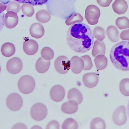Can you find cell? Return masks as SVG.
I'll return each instance as SVG.
<instances>
[{
  "label": "cell",
  "mask_w": 129,
  "mask_h": 129,
  "mask_svg": "<svg viewBox=\"0 0 129 129\" xmlns=\"http://www.w3.org/2000/svg\"><path fill=\"white\" fill-rule=\"evenodd\" d=\"M120 37L122 40H128L129 41V29L123 31L120 33Z\"/></svg>",
  "instance_id": "f35d334b"
},
{
  "label": "cell",
  "mask_w": 129,
  "mask_h": 129,
  "mask_svg": "<svg viewBox=\"0 0 129 129\" xmlns=\"http://www.w3.org/2000/svg\"><path fill=\"white\" fill-rule=\"evenodd\" d=\"M68 98L69 100H74L79 105L82 101L83 95L77 89L72 88L68 91Z\"/></svg>",
  "instance_id": "603a6c76"
},
{
  "label": "cell",
  "mask_w": 129,
  "mask_h": 129,
  "mask_svg": "<svg viewBox=\"0 0 129 129\" xmlns=\"http://www.w3.org/2000/svg\"><path fill=\"white\" fill-rule=\"evenodd\" d=\"M94 37L99 41H102L106 37V32L103 28L97 27L94 29L93 32Z\"/></svg>",
  "instance_id": "4dcf8cb0"
},
{
  "label": "cell",
  "mask_w": 129,
  "mask_h": 129,
  "mask_svg": "<svg viewBox=\"0 0 129 129\" xmlns=\"http://www.w3.org/2000/svg\"><path fill=\"white\" fill-rule=\"evenodd\" d=\"M36 19L41 23H45L48 22L50 20L51 15L49 12L46 10H42L39 11L36 13Z\"/></svg>",
  "instance_id": "d4e9b609"
},
{
  "label": "cell",
  "mask_w": 129,
  "mask_h": 129,
  "mask_svg": "<svg viewBox=\"0 0 129 129\" xmlns=\"http://www.w3.org/2000/svg\"><path fill=\"white\" fill-rule=\"evenodd\" d=\"M18 86L19 90L21 92L24 94H28L34 90L35 82L31 76L24 75L19 80Z\"/></svg>",
  "instance_id": "277c9868"
},
{
  "label": "cell",
  "mask_w": 129,
  "mask_h": 129,
  "mask_svg": "<svg viewBox=\"0 0 129 129\" xmlns=\"http://www.w3.org/2000/svg\"><path fill=\"white\" fill-rule=\"evenodd\" d=\"M7 11H12L18 13L20 9L21 6L19 2L16 1H11L7 4Z\"/></svg>",
  "instance_id": "d6a6232c"
},
{
  "label": "cell",
  "mask_w": 129,
  "mask_h": 129,
  "mask_svg": "<svg viewBox=\"0 0 129 129\" xmlns=\"http://www.w3.org/2000/svg\"><path fill=\"white\" fill-rule=\"evenodd\" d=\"M105 50L106 47L104 42L97 40L94 42L92 54L94 57L100 55H105Z\"/></svg>",
  "instance_id": "d6986e66"
},
{
  "label": "cell",
  "mask_w": 129,
  "mask_h": 129,
  "mask_svg": "<svg viewBox=\"0 0 129 129\" xmlns=\"http://www.w3.org/2000/svg\"><path fill=\"white\" fill-rule=\"evenodd\" d=\"M107 33L108 38L113 42H117L119 39V33L114 26L111 25L108 27L107 29Z\"/></svg>",
  "instance_id": "7402d4cb"
},
{
  "label": "cell",
  "mask_w": 129,
  "mask_h": 129,
  "mask_svg": "<svg viewBox=\"0 0 129 129\" xmlns=\"http://www.w3.org/2000/svg\"><path fill=\"white\" fill-rule=\"evenodd\" d=\"M20 4L28 3L32 5H41L47 3L48 0H14Z\"/></svg>",
  "instance_id": "d590c367"
},
{
  "label": "cell",
  "mask_w": 129,
  "mask_h": 129,
  "mask_svg": "<svg viewBox=\"0 0 129 129\" xmlns=\"http://www.w3.org/2000/svg\"><path fill=\"white\" fill-rule=\"evenodd\" d=\"M86 19L87 20L88 23L91 25H94L98 23V22L99 19L96 20H92L90 19L89 18H88L87 17L85 16Z\"/></svg>",
  "instance_id": "b9f144b4"
},
{
  "label": "cell",
  "mask_w": 129,
  "mask_h": 129,
  "mask_svg": "<svg viewBox=\"0 0 129 129\" xmlns=\"http://www.w3.org/2000/svg\"><path fill=\"white\" fill-rule=\"evenodd\" d=\"M67 40L73 50L78 53H85L93 47L94 36L88 25L77 23L71 25L68 30Z\"/></svg>",
  "instance_id": "6da1fadb"
},
{
  "label": "cell",
  "mask_w": 129,
  "mask_h": 129,
  "mask_svg": "<svg viewBox=\"0 0 129 129\" xmlns=\"http://www.w3.org/2000/svg\"><path fill=\"white\" fill-rule=\"evenodd\" d=\"M112 7L114 11L118 14L125 13L128 9V4L125 0H116Z\"/></svg>",
  "instance_id": "ac0fdd59"
},
{
  "label": "cell",
  "mask_w": 129,
  "mask_h": 129,
  "mask_svg": "<svg viewBox=\"0 0 129 129\" xmlns=\"http://www.w3.org/2000/svg\"><path fill=\"white\" fill-rule=\"evenodd\" d=\"M29 33L32 37L37 39L40 38L44 35V29L41 23H35L30 27Z\"/></svg>",
  "instance_id": "2e32d148"
},
{
  "label": "cell",
  "mask_w": 129,
  "mask_h": 129,
  "mask_svg": "<svg viewBox=\"0 0 129 129\" xmlns=\"http://www.w3.org/2000/svg\"><path fill=\"white\" fill-rule=\"evenodd\" d=\"M83 20V17L81 14L74 12L69 18L66 19L65 23L67 25L69 26L77 23L82 22Z\"/></svg>",
  "instance_id": "4316f807"
},
{
  "label": "cell",
  "mask_w": 129,
  "mask_h": 129,
  "mask_svg": "<svg viewBox=\"0 0 129 129\" xmlns=\"http://www.w3.org/2000/svg\"><path fill=\"white\" fill-rule=\"evenodd\" d=\"M18 16L15 12L8 11L5 15V25L8 29L14 28L18 24Z\"/></svg>",
  "instance_id": "8fae6325"
},
{
  "label": "cell",
  "mask_w": 129,
  "mask_h": 129,
  "mask_svg": "<svg viewBox=\"0 0 129 129\" xmlns=\"http://www.w3.org/2000/svg\"><path fill=\"white\" fill-rule=\"evenodd\" d=\"M5 13L0 11V32L4 28L5 25Z\"/></svg>",
  "instance_id": "ab89813d"
},
{
  "label": "cell",
  "mask_w": 129,
  "mask_h": 129,
  "mask_svg": "<svg viewBox=\"0 0 129 129\" xmlns=\"http://www.w3.org/2000/svg\"><path fill=\"white\" fill-rule=\"evenodd\" d=\"M15 50V46L11 42H6L3 44L1 49L2 55L7 57H9L13 55Z\"/></svg>",
  "instance_id": "44dd1931"
},
{
  "label": "cell",
  "mask_w": 129,
  "mask_h": 129,
  "mask_svg": "<svg viewBox=\"0 0 129 129\" xmlns=\"http://www.w3.org/2000/svg\"><path fill=\"white\" fill-rule=\"evenodd\" d=\"M23 13L27 17H31L35 13V9L32 5L24 3L21 7Z\"/></svg>",
  "instance_id": "836d02e7"
},
{
  "label": "cell",
  "mask_w": 129,
  "mask_h": 129,
  "mask_svg": "<svg viewBox=\"0 0 129 129\" xmlns=\"http://www.w3.org/2000/svg\"><path fill=\"white\" fill-rule=\"evenodd\" d=\"M78 105L74 100H69V101L63 104L61 107V110L65 113L72 114L77 111Z\"/></svg>",
  "instance_id": "e0dca14e"
},
{
  "label": "cell",
  "mask_w": 129,
  "mask_h": 129,
  "mask_svg": "<svg viewBox=\"0 0 129 129\" xmlns=\"http://www.w3.org/2000/svg\"><path fill=\"white\" fill-rule=\"evenodd\" d=\"M70 68L73 72L76 74L81 72L84 67V62L81 58L74 56L71 59Z\"/></svg>",
  "instance_id": "4fadbf2b"
},
{
  "label": "cell",
  "mask_w": 129,
  "mask_h": 129,
  "mask_svg": "<svg viewBox=\"0 0 129 129\" xmlns=\"http://www.w3.org/2000/svg\"><path fill=\"white\" fill-rule=\"evenodd\" d=\"M90 127L91 129H105L106 128V124L103 119L96 117L91 121Z\"/></svg>",
  "instance_id": "484cf974"
},
{
  "label": "cell",
  "mask_w": 129,
  "mask_h": 129,
  "mask_svg": "<svg viewBox=\"0 0 129 129\" xmlns=\"http://www.w3.org/2000/svg\"><path fill=\"white\" fill-rule=\"evenodd\" d=\"M112 120L114 124L118 126L124 125L127 120L125 107L119 106L114 110L112 116Z\"/></svg>",
  "instance_id": "52a82bcc"
},
{
  "label": "cell",
  "mask_w": 129,
  "mask_h": 129,
  "mask_svg": "<svg viewBox=\"0 0 129 129\" xmlns=\"http://www.w3.org/2000/svg\"><path fill=\"white\" fill-rule=\"evenodd\" d=\"M11 1V0H0V2H1V3H3L4 4L7 5Z\"/></svg>",
  "instance_id": "ee69618b"
},
{
  "label": "cell",
  "mask_w": 129,
  "mask_h": 129,
  "mask_svg": "<svg viewBox=\"0 0 129 129\" xmlns=\"http://www.w3.org/2000/svg\"><path fill=\"white\" fill-rule=\"evenodd\" d=\"M54 66L56 70L59 73L65 74L70 69V62L67 57L60 56L55 60Z\"/></svg>",
  "instance_id": "ba28073f"
},
{
  "label": "cell",
  "mask_w": 129,
  "mask_h": 129,
  "mask_svg": "<svg viewBox=\"0 0 129 129\" xmlns=\"http://www.w3.org/2000/svg\"><path fill=\"white\" fill-rule=\"evenodd\" d=\"M112 0H97L98 4L102 7H108L110 5Z\"/></svg>",
  "instance_id": "74e56055"
},
{
  "label": "cell",
  "mask_w": 129,
  "mask_h": 129,
  "mask_svg": "<svg viewBox=\"0 0 129 129\" xmlns=\"http://www.w3.org/2000/svg\"><path fill=\"white\" fill-rule=\"evenodd\" d=\"M76 0H48L47 6L52 15L63 19L69 18L75 11Z\"/></svg>",
  "instance_id": "3957f363"
},
{
  "label": "cell",
  "mask_w": 129,
  "mask_h": 129,
  "mask_svg": "<svg viewBox=\"0 0 129 129\" xmlns=\"http://www.w3.org/2000/svg\"><path fill=\"white\" fill-rule=\"evenodd\" d=\"M116 25L119 29L129 28V20L126 17H120L116 20Z\"/></svg>",
  "instance_id": "f546056e"
},
{
  "label": "cell",
  "mask_w": 129,
  "mask_h": 129,
  "mask_svg": "<svg viewBox=\"0 0 129 129\" xmlns=\"http://www.w3.org/2000/svg\"><path fill=\"white\" fill-rule=\"evenodd\" d=\"M1 66H0V72H1Z\"/></svg>",
  "instance_id": "7dc6e473"
},
{
  "label": "cell",
  "mask_w": 129,
  "mask_h": 129,
  "mask_svg": "<svg viewBox=\"0 0 129 129\" xmlns=\"http://www.w3.org/2000/svg\"><path fill=\"white\" fill-rule=\"evenodd\" d=\"M85 16L92 20L99 19L101 16V11L99 8L93 5H89L85 11Z\"/></svg>",
  "instance_id": "9a60e30c"
},
{
  "label": "cell",
  "mask_w": 129,
  "mask_h": 129,
  "mask_svg": "<svg viewBox=\"0 0 129 129\" xmlns=\"http://www.w3.org/2000/svg\"><path fill=\"white\" fill-rule=\"evenodd\" d=\"M62 128L63 129H77L79 128V125L75 119L70 118L64 120Z\"/></svg>",
  "instance_id": "83f0119b"
},
{
  "label": "cell",
  "mask_w": 129,
  "mask_h": 129,
  "mask_svg": "<svg viewBox=\"0 0 129 129\" xmlns=\"http://www.w3.org/2000/svg\"><path fill=\"white\" fill-rule=\"evenodd\" d=\"M22 66L21 60L18 58L14 57L8 61L7 63V69L9 72L15 74L21 71Z\"/></svg>",
  "instance_id": "9c48e42d"
},
{
  "label": "cell",
  "mask_w": 129,
  "mask_h": 129,
  "mask_svg": "<svg viewBox=\"0 0 129 129\" xmlns=\"http://www.w3.org/2000/svg\"><path fill=\"white\" fill-rule=\"evenodd\" d=\"M30 114L34 120L36 121H41L47 116V109L44 105L38 103L32 106L30 111Z\"/></svg>",
  "instance_id": "5b68a950"
},
{
  "label": "cell",
  "mask_w": 129,
  "mask_h": 129,
  "mask_svg": "<svg viewBox=\"0 0 129 129\" xmlns=\"http://www.w3.org/2000/svg\"><path fill=\"white\" fill-rule=\"evenodd\" d=\"M41 56L42 58L45 60L50 61L53 58L54 53L53 51L50 48L45 47L42 50Z\"/></svg>",
  "instance_id": "1f68e13d"
},
{
  "label": "cell",
  "mask_w": 129,
  "mask_h": 129,
  "mask_svg": "<svg viewBox=\"0 0 129 129\" xmlns=\"http://www.w3.org/2000/svg\"><path fill=\"white\" fill-rule=\"evenodd\" d=\"M83 82L86 87L89 88L95 87L99 82V77L95 73H88L85 74L82 78Z\"/></svg>",
  "instance_id": "7c38bea8"
},
{
  "label": "cell",
  "mask_w": 129,
  "mask_h": 129,
  "mask_svg": "<svg viewBox=\"0 0 129 129\" xmlns=\"http://www.w3.org/2000/svg\"><path fill=\"white\" fill-rule=\"evenodd\" d=\"M81 58L84 62V67L83 69L84 70H89L92 68L93 65L91 59L89 56L84 55L81 57Z\"/></svg>",
  "instance_id": "e575fe53"
},
{
  "label": "cell",
  "mask_w": 129,
  "mask_h": 129,
  "mask_svg": "<svg viewBox=\"0 0 129 129\" xmlns=\"http://www.w3.org/2000/svg\"><path fill=\"white\" fill-rule=\"evenodd\" d=\"M113 65L122 71L129 70V41H123L114 44L110 52Z\"/></svg>",
  "instance_id": "7a4b0ae2"
},
{
  "label": "cell",
  "mask_w": 129,
  "mask_h": 129,
  "mask_svg": "<svg viewBox=\"0 0 129 129\" xmlns=\"http://www.w3.org/2000/svg\"><path fill=\"white\" fill-rule=\"evenodd\" d=\"M50 62L47 61L42 58H40L36 63V68L38 72L40 73H44L47 72L50 66Z\"/></svg>",
  "instance_id": "ffe728a7"
},
{
  "label": "cell",
  "mask_w": 129,
  "mask_h": 129,
  "mask_svg": "<svg viewBox=\"0 0 129 129\" xmlns=\"http://www.w3.org/2000/svg\"><path fill=\"white\" fill-rule=\"evenodd\" d=\"M31 129H42V128L41 127H40L38 125H35L33 126L32 128H31Z\"/></svg>",
  "instance_id": "f6af8a7d"
},
{
  "label": "cell",
  "mask_w": 129,
  "mask_h": 129,
  "mask_svg": "<svg viewBox=\"0 0 129 129\" xmlns=\"http://www.w3.org/2000/svg\"><path fill=\"white\" fill-rule=\"evenodd\" d=\"M51 99L56 102L62 100L65 95V91L62 86L56 85L52 87L50 92Z\"/></svg>",
  "instance_id": "30bf717a"
},
{
  "label": "cell",
  "mask_w": 129,
  "mask_h": 129,
  "mask_svg": "<svg viewBox=\"0 0 129 129\" xmlns=\"http://www.w3.org/2000/svg\"><path fill=\"white\" fill-rule=\"evenodd\" d=\"M60 125L59 122L56 120H54L51 121L47 125V129H59Z\"/></svg>",
  "instance_id": "8d00e7d4"
},
{
  "label": "cell",
  "mask_w": 129,
  "mask_h": 129,
  "mask_svg": "<svg viewBox=\"0 0 129 129\" xmlns=\"http://www.w3.org/2000/svg\"><path fill=\"white\" fill-rule=\"evenodd\" d=\"M120 91L125 96H129V79H125L121 80L119 84Z\"/></svg>",
  "instance_id": "f1b7e54d"
},
{
  "label": "cell",
  "mask_w": 129,
  "mask_h": 129,
  "mask_svg": "<svg viewBox=\"0 0 129 129\" xmlns=\"http://www.w3.org/2000/svg\"><path fill=\"white\" fill-rule=\"evenodd\" d=\"M38 44L37 42L33 39L27 40L23 43V50L28 55L35 54L38 51Z\"/></svg>",
  "instance_id": "5bb4252c"
},
{
  "label": "cell",
  "mask_w": 129,
  "mask_h": 129,
  "mask_svg": "<svg viewBox=\"0 0 129 129\" xmlns=\"http://www.w3.org/2000/svg\"><path fill=\"white\" fill-rule=\"evenodd\" d=\"M94 61L96 68L98 70L104 69L107 67L108 63L107 58L104 55H100L96 56Z\"/></svg>",
  "instance_id": "cb8c5ba5"
},
{
  "label": "cell",
  "mask_w": 129,
  "mask_h": 129,
  "mask_svg": "<svg viewBox=\"0 0 129 129\" xmlns=\"http://www.w3.org/2000/svg\"><path fill=\"white\" fill-rule=\"evenodd\" d=\"M12 129H27L25 125L23 123H19L16 124L14 126Z\"/></svg>",
  "instance_id": "60d3db41"
},
{
  "label": "cell",
  "mask_w": 129,
  "mask_h": 129,
  "mask_svg": "<svg viewBox=\"0 0 129 129\" xmlns=\"http://www.w3.org/2000/svg\"><path fill=\"white\" fill-rule=\"evenodd\" d=\"M127 112L128 116V117H129V101L128 103V106H127Z\"/></svg>",
  "instance_id": "bcb514c9"
},
{
  "label": "cell",
  "mask_w": 129,
  "mask_h": 129,
  "mask_svg": "<svg viewBox=\"0 0 129 129\" xmlns=\"http://www.w3.org/2000/svg\"><path fill=\"white\" fill-rule=\"evenodd\" d=\"M23 99L19 94L13 93L8 96L6 104L8 108L13 111L19 110L23 105Z\"/></svg>",
  "instance_id": "8992f818"
},
{
  "label": "cell",
  "mask_w": 129,
  "mask_h": 129,
  "mask_svg": "<svg viewBox=\"0 0 129 129\" xmlns=\"http://www.w3.org/2000/svg\"><path fill=\"white\" fill-rule=\"evenodd\" d=\"M7 9V5L3 3H0V11L3 12Z\"/></svg>",
  "instance_id": "7bdbcfd3"
}]
</instances>
